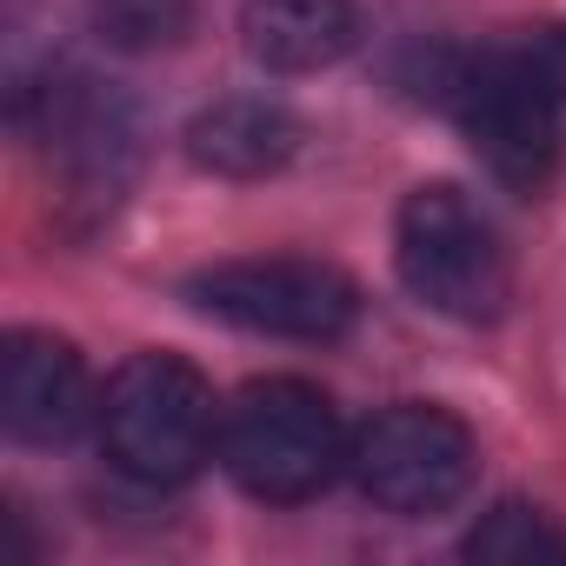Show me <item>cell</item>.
Returning <instances> with one entry per match:
<instances>
[{"label":"cell","mask_w":566,"mask_h":566,"mask_svg":"<svg viewBox=\"0 0 566 566\" xmlns=\"http://www.w3.org/2000/svg\"><path fill=\"white\" fill-rule=\"evenodd\" d=\"M433 94L473 140L480 167L513 187L539 193L559 174L566 147V28H513L473 54H447Z\"/></svg>","instance_id":"cell-1"},{"label":"cell","mask_w":566,"mask_h":566,"mask_svg":"<svg viewBox=\"0 0 566 566\" xmlns=\"http://www.w3.org/2000/svg\"><path fill=\"white\" fill-rule=\"evenodd\" d=\"M114 473L140 486H180L220 453V400L180 354H134L107 374L94 407Z\"/></svg>","instance_id":"cell-2"},{"label":"cell","mask_w":566,"mask_h":566,"mask_svg":"<svg viewBox=\"0 0 566 566\" xmlns=\"http://www.w3.org/2000/svg\"><path fill=\"white\" fill-rule=\"evenodd\" d=\"M220 467L253 500H273V506L314 500L347 467V433L334 400L287 374L247 380L220 407Z\"/></svg>","instance_id":"cell-3"},{"label":"cell","mask_w":566,"mask_h":566,"mask_svg":"<svg viewBox=\"0 0 566 566\" xmlns=\"http://www.w3.org/2000/svg\"><path fill=\"white\" fill-rule=\"evenodd\" d=\"M394 266L407 280V294L447 321H500L513 294V260L500 247V227L480 213L473 193L433 180L400 200L394 220Z\"/></svg>","instance_id":"cell-4"},{"label":"cell","mask_w":566,"mask_h":566,"mask_svg":"<svg viewBox=\"0 0 566 566\" xmlns=\"http://www.w3.org/2000/svg\"><path fill=\"white\" fill-rule=\"evenodd\" d=\"M187 301L240 334L260 340H307L327 347L340 334H354L360 321V287L327 266V260H301V253H273V260H227L187 280Z\"/></svg>","instance_id":"cell-5"},{"label":"cell","mask_w":566,"mask_h":566,"mask_svg":"<svg viewBox=\"0 0 566 566\" xmlns=\"http://www.w3.org/2000/svg\"><path fill=\"white\" fill-rule=\"evenodd\" d=\"M347 467L374 506L420 520V513H447L473 486L480 447H473V427L460 413H447L433 400H400L354 433Z\"/></svg>","instance_id":"cell-6"},{"label":"cell","mask_w":566,"mask_h":566,"mask_svg":"<svg viewBox=\"0 0 566 566\" xmlns=\"http://www.w3.org/2000/svg\"><path fill=\"white\" fill-rule=\"evenodd\" d=\"M34 140L48 147V167H61L67 200H94V207H107L127 187L140 154L134 107L94 74H61L34 94Z\"/></svg>","instance_id":"cell-7"},{"label":"cell","mask_w":566,"mask_h":566,"mask_svg":"<svg viewBox=\"0 0 566 566\" xmlns=\"http://www.w3.org/2000/svg\"><path fill=\"white\" fill-rule=\"evenodd\" d=\"M87 360L41 327H14L0 340V420L21 447H61L94 420Z\"/></svg>","instance_id":"cell-8"},{"label":"cell","mask_w":566,"mask_h":566,"mask_svg":"<svg viewBox=\"0 0 566 566\" xmlns=\"http://www.w3.org/2000/svg\"><path fill=\"white\" fill-rule=\"evenodd\" d=\"M294 154H301V120L260 94L213 101L187 120V160L200 174H220V180H266Z\"/></svg>","instance_id":"cell-9"},{"label":"cell","mask_w":566,"mask_h":566,"mask_svg":"<svg viewBox=\"0 0 566 566\" xmlns=\"http://www.w3.org/2000/svg\"><path fill=\"white\" fill-rule=\"evenodd\" d=\"M360 41L354 0H247L240 48L266 74H321Z\"/></svg>","instance_id":"cell-10"},{"label":"cell","mask_w":566,"mask_h":566,"mask_svg":"<svg viewBox=\"0 0 566 566\" xmlns=\"http://www.w3.org/2000/svg\"><path fill=\"white\" fill-rule=\"evenodd\" d=\"M467 559L486 566H533V559H566V533L553 526V513L526 506V500H500L460 546Z\"/></svg>","instance_id":"cell-11"},{"label":"cell","mask_w":566,"mask_h":566,"mask_svg":"<svg viewBox=\"0 0 566 566\" xmlns=\"http://www.w3.org/2000/svg\"><path fill=\"white\" fill-rule=\"evenodd\" d=\"M87 21L120 54H160L193 34V0H87Z\"/></svg>","instance_id":"cell-12"}]
</instances>
